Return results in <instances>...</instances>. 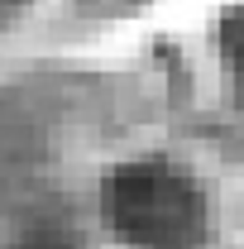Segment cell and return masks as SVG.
<instances>
[{
	"instance_id": "6da1fadb",
	"label": "cell",
	"mask_w": 244,
	"mask_h": 249,
	"mask_svg": "<svg viewBox=\"0 0 244 249\" xmlns=\"http://www.w3.org/2000/svg\"><path fill=\"white\" fill-rule=\"evenodd\" d=\"M101 216L120 249H206L215 235L206 187L163 154L120 163L101 187Z\"/></svg>"
},
{
	"instance_id": "7a4b0ae2",
	"label": "cell",
	"mask_w": 244,
	"mask_h": 249,
	"mask_svg": "<svg viewBox=\"0 0 244 249\" xmlns=\"http://www.w3.org/2000/svg\"><path fill=\"white\" fill-rule=\"evenodd\" d=\"M24 5H29V0H0V29H5V24H10V19H15Z\"/></svg>"
}]
</instances>
